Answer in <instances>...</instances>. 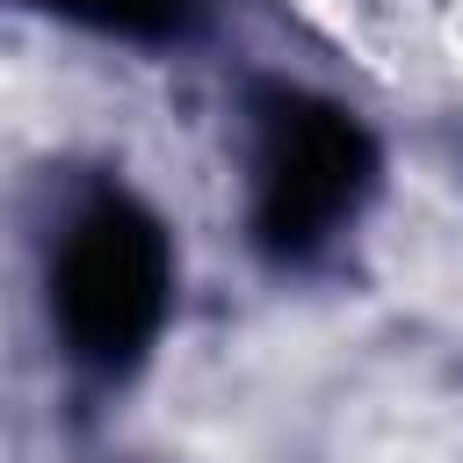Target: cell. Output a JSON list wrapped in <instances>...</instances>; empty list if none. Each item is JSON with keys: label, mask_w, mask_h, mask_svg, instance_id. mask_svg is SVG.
<instances>
[{"label": "cell", "mask_w": 463, "mask_h": 463, "mask_svg": "<svg viewBox=\"0 0 463 463\" xmlns=\"http://www.w3.org/2000/svg\"><path fill=\"white\" fill-rule=\"evenodd\" d=\"M43 7L94 22V29H123V36H166L188 14V0H43Z\"/></svg>", "instance_id": "cell-3"}, {"label": "cell", "mask_w": 463, "mask_h": 463, "mask_svg": "<svg viewBox=\"0 0 463 463\" xmlns=\"http://www.w3.org/2000/svg\"><path fill=\"white\" fill-rule=\"evenodd\" d=\"M166 289H174V253L130 195H94L65 224L51 260V311L80 362L130 369L166 318Z\"/></svg>", "instance_id": "cell-1"}, {"label": "cell", "mask_w": 463, "mask_h": 463, "mask_svg": "<svg viewBox=\"0 0 463 463\" xmlns=\"http://www.w3.org/2000/svg\"><path fill=\"white\" fill-rule=\"evenodd\" d=\"M369 188V137L311 94H282L260 116L253 224L275 253H311Z\"/></svg>", "instance_id": "cell-2"}]
</instances>
